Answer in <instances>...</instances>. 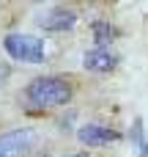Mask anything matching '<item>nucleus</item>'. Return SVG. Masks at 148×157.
<instances>
[{"label": "nucleus", "mask_w": 148, "mask_h": 157, "mask_svg": "<svg viewBox=\"0 0 148 157\" xmlns=\"http://www.w3.org/2000/svg\"><path fill=\"white\" fill-rule=\"evenodd\" d=\"M38 135L30 127H16L8 132H0V157H27L36 149Z\"/></svg>", "instance_id": "7ed1b4c3"}, {"label": "nucleus", "mask_w": 148, "mask_h": 157, "mask_svg": "<svg viewBox=\"0 0 148 157\" xmlns=\"http://www.w3.org/2000/svg\"><path fill=\"white\" fill-rule=\"evenodd\" d=\"M91 30H93V39H96V47H110L118 36V28L107 19H93L91 22Z\"/></svg>", "instance_id": "0eeeda50"}, {"label": "nucleus", "mask_w": 148, "mask_h": 157, "mask_svg": "<svg viewBox=\"0 0 148 157\" xmlns=\"http://www.w3.org/2000/svg\"><path fill=\"white\" fill-rule=\"evenodd\" d=\"M82 66L88 72H96V75H107L118 66V55L110 50V47H93V50H85L82 55Z\"/></svg>", "instance_id": "423d86ee"}, {"label": "nucleus", "mask_w": 148, "mask_h": 157, "mask_svg": "<svg viewBox=\"0 0 148 157\" xmlns=\"http://www.w3.org/2000/svg\"><path fill=\"white\" fill-rule=\"evenodd\" d=\"M77 25V11L74 8H52L44 17H38V28L47 33H66Z\"/></svg>", "instance_id": "39448f33"}, {"label": "nucleus", "mask_w": 148, "mask_h": 157, "mask_svg": "<svg viewBox=\"0 0 148 157\" xmlns=\"http://www.w3.org/2000/svg\"><path fill=\"white\" fill-rule=\"evenodd\" d=\"M129 141H132L135 157H148V138H146L143 119H135V124H132V130H129Z\"/></svg>", "instance_id": "6e6552de"}, {"label": "nucleus", "mask_w": 148, "mask_h": 157, "mask_svg": "<svg viewBox=\"0 0 148 157\" xmlns=\"http://www.w3.org/2000/svg\"><path fill=\"white\" fill-rule=\"evenodd\" d=\"M8 77H11V66L8 63H0V88L8 83Z\"/></svg>", "instance_id": "1a4fd4ad"}, {"label": "nucleus", "mask_w": 148, "mask_h": 157, "mask_svg": "<svg viewBox=\"0 0 148 157\" xmlns=\"http://www.w3.org/2000/svg\"><path fill=\"white\" fill-rule=\"evenodd\" d=\"M69 157H93V155H88V152H74V155H69Z\"/></svg>", "instance_id": "9d476101"}, {"label": "nucleus", "mask_w": 148, "mask_h": 157, "mask_svg": "<svg viewBox=\"0 0 148 157\" xmlns=\"http://www.w3.org/2000/svg\"><path fill=\"white\" fill-rule=\"evenodd\" d=\"M3 47L14 61H25V63H41L47 52L44 39L30 36V33H8L3 39Z\"/></svg>", "instance_id": "f03ea898"}, {"label": "nucleus", "mask_w": 148, "mask_h": 157, "mask_svg": "<svg viewBox=\"0 0 148 157\" xmlns=\"http://www.w3.org/2000/svg\"><path fill=\"white\" fill-rule=\"evenodd\" d=\"M71 83L66 77L58 75H47V77H36L30 80V86L25 88V99L27 105L38 108V110H52V108H63L71 102Z\"/></svg>", "instance_id": "f257e3e1"}, {"label": "nucleus", "mask_w": 148, "mask_h": 157, "mask_svg": "<svg viewBox=\"0 0 148 157\" xmlns=\"http://www.w3.org/2000/svg\"><path fill=\"white\" fill-rule=\"evenodd\" d=\"M77 141L88 149H99V146H110V144L121 141V132H115L113 127H104V124H82L77 130Z\"/></svg>", "instance_id": "20e7f679"}]
</instances>
